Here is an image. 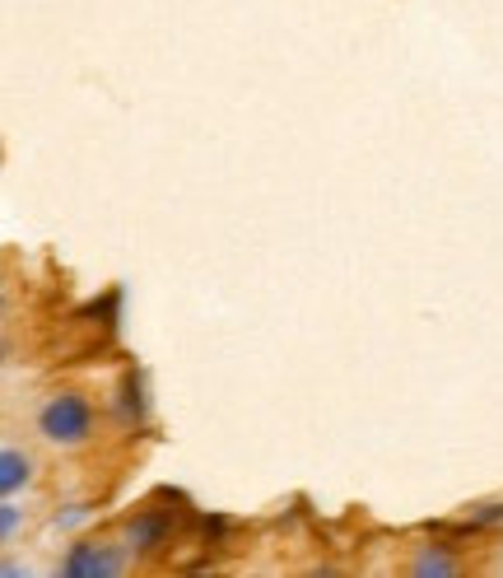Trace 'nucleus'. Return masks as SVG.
Instances as JSON below:
<instances>
[{
    "instance_id": "obj_1",
    "label": "nucleus",
    "mask_w": 503,
    "mask_h": 578,
    "mask_svg": "<svg viewBox=\"0 0 503 578\" xmlns=\"http://www.w3.org/2000/svg\"><path fill=\"white\" fill-rule=\"evenodd\" d=\"M38 434L56 448H79L94 439V402L84 392H52L38 406Z\"/></svg>"
},
{
    "instance_id": "obj_2",
    "label": "nucleus",
    "mask_w": 503,
    "mask_h": 578,
    "mask_svg": "<svg viewBox=\"0 0 503 578\" xmlns=\"http://www.w3.org/2000/svg\"><path fill=\"white\" fill-rule=\"evenodd\" d=\"M121 550L117 546H103V542H75L71 555L61 560V574L66 578H113L121 574Z\"/></svg>"
},
{
    "instance_id": "obj_3",
    "label": "nucleus",
    "mask_w": 503,
    "mask_h": 578,
    "mask_svg": "<svg viewBox=\"0 0 503 578\" xmlns=\"http://www.w3.org/2000/svg\"><path fill=\"white\" fill-rule=\"evenodd\" d=\"M168 536H173V518L159 509H145L136 513L131 523H126V550H136V555H159L168 546Z\"/></svg>"
},
{
    "instance_id": "obj_4",
    "label": "nucleus",
    "mask_w": 503,
    "mask_h": 578,
    "mask_svg": "<svg viewBox=\"0 0 503 578\" xmlns=\"http://www.w3.org/2000/svg\"><path fill=\"white\" fill-rule=\"evenodd\" d=\"M29 477H33L29 452H19V448H6V452H0V490L14 494L19 485H29Z\"/></svg>"
},
{
    "instance_id": "obj_5",
    "label": "nucleus",
    "mask_w": 503,
    "mask_h": 578,
    "mask_svg": "<svg viewBox=\"0 0 503 578\" xmlns=\"http://www.w3.org/2000/svg\"><path fill=\"white\" fill-rule=\"evenodd\" d=\"M410 574H415V578H452V574H457V560H452L448 550H438V546H419Z\"/></svg>"
},
{
    "instance_id": "obj_6",
    "label": "nucleus",
    "mask_w": 503,
    "mask_h": 578,
    "mask_svg": "<svg viewBox=\"0 0 503 578\" xmlns=\"http://www.w3.org/2000/svg\"><path fill=\"white\" fill-rule=\"evenodd\" d=\"M117 410H121V420H140L145 416V402H140V374L131 368V374L121 378L117 387Z\"/></svg>"
},
{
    "instance_id": "obj_7",
    "label": "nucleus",
    "mask_w": 503,
    "mask_h": 578,
    "mask_svg": "<svg viewBox=\"0 0 503 578\" xmlns=\"http://www.w3.org/2000/svg\"><path fill=\"white\" fill-rule=\"evenodd\" d=\"M494 523H503V504H480L471 518H467V532H485V527H494Z\"/></svg>"
},
{
    "instance_id": "obj_8",
    "label": "nucleus",
    "mask_w": 503,
    "mask_h": 578,
    "mask_svg": "<svg viewBox=\"0 0 503 578\" xmlns=\"http://www.w3.org/2000/svg\"><path fill=\"white\" fill-rule=\"evenodd\" d=\"M0 532H6V536H14L19 532V509L6 500V504H0Z\"/></svg>"
}]
</instances>
